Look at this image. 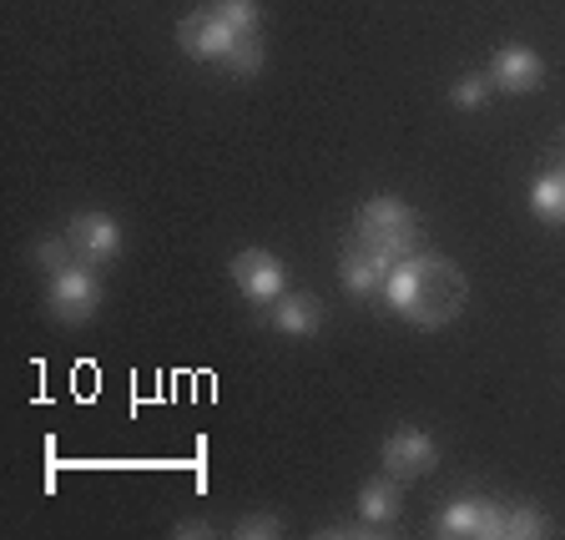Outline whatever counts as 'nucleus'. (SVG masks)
<instances>
[{"label": "nucleus", "instance_id": "nucleus-16", "mask_svg": "<svg viewBox=\"0 0 565 540\" xmlns=\"http://www.w3.org/2000/svg\"><path fill=\"white\" fill-rule=\"evenodd\" d=\"M212 11L223 15L237 35H258V21H263L258 0H212Z\"/></svg>", "mask_w": 565, "mask_h": 540}, {"label": "nucleus", "instance_id": "nucleus-1", "mask_svg": "<svg viewBox=\"0 0 565 540\" xmlns=\"http://www.w3.org/2000/svg\"><path fill=\"white\" fill-rule=\"evenodd\" d=\"M465 273L439 253H409L404 263H394L384 283V298L399 318H409L414 329H445L455 324L465 308Z\"/></svg>", "mask_w": 565, "mask_h": 540}, {"label": "nucleus", "instance_id": "nucleus-7", "mask_svg": "<svg viewBox=\"0 0 565 540\" xmlns=\"http://www.w3.org/2000/svg\"><path fill=\"white\" fill-rule=\"evenodd\" d=\"M233 41H237V31L212 11V6L207 11H192L188 21L177 25V46L188 51L192 61H212V66H223V56L233 51Z\"/></svg>", "mask_w": 565, "mask_h": 540}, {"label": "nucleus", "instance_id": "nucleus-5", "mask_svg": "<svg viewBox=\"0 0 565 540\" xmlns=\"http://www.w3.org/2000/svg\"><path fill=\"white\" fill-rule=\"evenodd\" d=\"M66 243L76 247V258L86 268H106V263L121 258V227L117 218H106V212H76L66 223Z\"/></svg>", "mask_w": 565, "mask_h": 540}, {"label": "nucleus", "instance_id": "nucleus-2", "mask_svg": "<svg viewBox=\"0 0 565 540\" xmlns=\"http://www.w3.org/2000/svg\"><path fill=\"white\" fill-rule=\"evenodd\" d=\"M359 243L384 253L388 263H404L419 253V212L399 198H369L359 208Z\"/></svg>", "mask_w": 565, "mask_h": 540}, {"label": "nucleus", "instance_id": "nucleus-12", "mask_svg": "<svg viewBox=\"0 0 565 540\" xmlns=\"http://www.w3.org/2000/svg\"><path fill=\"white\" fill-rule=\"evenodd\" d=\"M399 506H404V490L394 485V475L369 480L364 490H359V516L374 520V526H394V520H399Z\"/></svg>", "mask_w": 565, "mask_h": 540}, {"label": "nucleus", "instance_id": "nucleus-19", "mask_svg": "<svg viewBox=\"0 0 565 540\" xmlns=\"http://www.w3.org/2000/svg\"><path fill=\"white\" fill-rule=\"evenodd\" d=\"M233 536L237 540H273V536H278V520H273V516H247V520H237Z\"/></svg>", "mask_w": 565, "mask_h": 540}, {"label": "nucleus", "instance_id": "nucleus-13", "mask_svg": "<svg viewBox=\"0 0 565 540\" xmlns=\"http://www.w3.org/2000/svg\"><path fill=\"white\" fill-rule=\"evenodd\" d=\"M530 208L545 223H565V172H545L535 188H530Z\"/></svg>", "mask_w": 565, "mask_h": 540}, {"label": "nucleus", "instance_id": "nucleus-14", "mask_svg": "<svg viewBox=\"0 0 565 540\" xmlns=\"http://www.w3.org/2000/svg\"><path fill=\"white\" fill-rule=\"evenodd\" d=\"M223 71L227 76H237V82H253V76L263 71V41L258 35H237L233 51L223 56Z\"/></svg>", "mask_w": 565, "mask_h": 540}, {"label": "nucleus", "instance_id": "nucleus-9", "mask_svg": "<svg viewBox=\"0 0 565 540\" xmlns=\"http://www.w3.org/2000/svg\"><path fill=\"white\" fill-rule=\"evenodd\" d=\"M388 273H394V263H388L384 253H374L369 243H359V237H353V243L343 247L339 278H343V288H349L353 298H374V294H384Z\"/></svg>", "mask_w": 565, "mask_h": 540}, {"label": "nucleus", "instance_id": "nucleus-6", "mask_svg": "<svg viewBox=\"0 0 565 540\" xmlns=\"http://www.w3.org/2000/svg\"><path fill=\"white\" fill-rule=\"evenodd\" d=\"M233 278H237V288H243L247 304H278V298L288 294V268H282V258L268 253V247H247V253H237Z\"/></svg>", "mask_w": 565, "mask_h": 540}, {"label": "nucleus", "instance_id": "nucleus-3", "mask_svg": "<svg viewBox=\"0 0 565 540\" xmlns=\"http://www.w3.org/2000/svg\"><path fill=\"white\" fill-rule=\"evenodd\" d=\"M46 304H51V314H56L61 324H86V318L102 308V283H96V268L76 263V268L51 273Z\"/></svg>", "mask_w": 565, "mask_h": 540}, {"label": "nucleus", "instance_id": "nucleus-4", "mask_svg": "<svg viewBox=\"0 0 565 540\" xmlns=\"http://www.w3.org/2000/svg\"><path fill=\"white\" fill-rule=\"evenodd\" d=\"M435 530L439 536H459V540H494V536H505V506L484 500V495H459V500L445 506Z\"/></svg>", "mask_w": 565, "mask_h": 540}, {"label": "nucleus", "instance_id": "nucleus-20", "mask_svg": "<svg viewBox=\"0 0 565 540\" xmlns=\"http://www.w3.org/2000/svg\"><path fill=\"white\" fill-rule=\"evenodd\" d=\"M388 526H374V520H359V526H323L318 536H353V540H364V536H384Z\"/></svg>", "mask_w": 565, "mask_h": 540}, {"label": "nucleus", "instance_id": "nucleus-8", "mask_svg": "<svg viewBox=\"0 0 565 540\" xmlns=\"http://www.w3.org/2000/svg\"><path fill=\"white\" fill-rule=\"evenodd\" d=\"M439 465V445L424 430H394L384 440V470L394 480H414V475H429Z\"/></svg>", "mask_w": 565, "mask_h": 540}, {"label": "nucleus", "instance_id": "nucleus-18", "mask_svg": "<svg viewBox=\"0 0 565 540\" xmlns=\"http://www.w3.org/2000/svg\"><path fill=\"white\" fill-rule=\"evenodd\" d=\"M35 263H41V268H51V273H61V268H76V247L66 243V237H41V243H35Z\"/></svg>", "mask_w": 565, "mask_h": 540}, {"label": "nucleus", "instance_id": "nucleus-17", "mask_svg": "<svg viewBox=\"0 0 565 540\" xmlns=\"http://www.w3.org/2000/svg\"><path fill=\"white\" fill-rule=\"evenodd\" d=\"M490 76H484V71H470V76H459L455 82V92H449V102L455 106H465V112H475V106H484L490 102Z\"/></svg>", "mask_w": 565, "mask_h": 540}, {"label": "nucleus", "instance_id": "nucleus-10", "mask_svg": "<svg viewBox=\"0 0 565 540\" xmlns=\"http://www.w3.org/2000/svg\"><path fill=\"white\" fill-rule=\"evenodd\" d=\"M490 82L510 96L535 92V86L545 82V61L530 46H500V56H494V66H490Z\"/></svg>", "mask_w": 565, "mask_h": 540}, {"label": "nucleus", "instance_id": "nucleus-11", "mask_svg": "<svg viewBox=\"0 0 565 540\" xmlns=\"http://www.w3.org/2000/svg\"><path fill=\"white\" fill-rule=\"evenodd\" d=\"M273 329L288 333V339H313L323 329V304L313 294H282L273 304Z\"/></svg>", "mask_w": 565, "mask_h": 540}, {"label": "nucleus", "instance_id": "nucleus-15", "mask_svg": "<svg viewBox=\"0 0 565 540\" xmlns=\"http://www.w3.org/2000/svg\"><path fill=\"white\" fill-rule=\"evenodd\" d=\"M551 536V520L541 506H505V540H541Z\"/></svg>", "mask_w": 565, "mask_h": 540}]
</instances>
